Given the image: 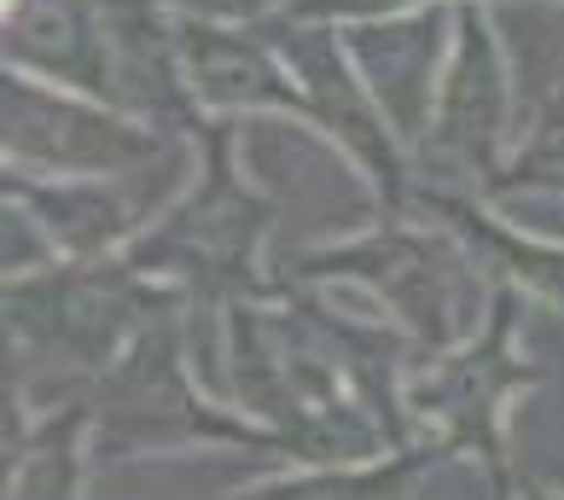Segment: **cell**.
Segmentation results:
<instances>
[{
  "mask_svg": "<svg viewBox=\"0 0 564 500\" xmlns=\"http://www.w3.org/2000/svg\"><path fill=\"white\" fill-rule=\"evenodd\" d=\"M99 431H106V443L99 448H170V443H245V448H285L274 431H257L245 420H221L216 407H204L193 390L181 384L175 372V349L163 331L152 338H140L129 349V361H122L106 390H99Z\"/></svg>",
  "mask_w": 564,
  "mask_h": 500,
  "instance_id": "cell-2",
  "label": "cell"
},
{
  "mask_svg": "<svg viewBox=\"0 0 564 500\" xmlns=\"http://www.w3.org/2000/svg\"><path fill=\"white\" fill-rule=\"evenodd\" d=\"M443 460L436 443H402L384 460H355V466H315V471H291L274 483H257L234 500H413L420 477Z\"/></svg>",
  "mask_w": 564,
  "mask_h": 500,
  "instance_id": "cell-9",
  "label": "cell"
},
{
  "mask_svg": "<svg viewBox=\"0 0 564 500\" xmlns=\"http://www.w3.org/2000/svg\"><path fill=\"white\" fill-rule=\"evenodd\" d=\"M495 186H564V94H553V106L530 129L524 152L500 170Z\"/></svg>",
  "mask_w": 564,
  "mask_h": 500,
  "instance_id": "cell-12",
  "label": "cell"
},
{
  "mask_svg": "<svg viewBox=\"0 0 564 500\" xmlns=\"http://www.w3.org/2000/svg\"><path fill=\"white\" fill-rule=\"evenodd\" d=\"M12 65H30L35 76H53L65 88L106 94V47L82 12V0H12V30H7Z\"/></svg>",
  "mask_w": 564,
  "mask_h": 500,
  "instance_id": "cell-8",
  "label": "cell"
},
{
  "mask_svg": "<svg viewBox=\"0 0 564 500\" xmlns=\"http://www.w3.org/2000/svg\"><path fill=\"white\" fill-rule=\"evenodd\" d=\"M7 152L18 163L82 181V175H111L152 157L158 140L134 129L129 117L88 106L82 94H58L47 81L12 76L7 81Z\"/></svg>",
  "mask_w": 564,
  "mask_h": 500,
  "instance_id": "cell-3",
  "label": "cell"
},
{
  "mask_svg": "<svg viewBox=\"0 0 564 500\" xmlns=\"http://www.w3.org/2000/svg\"><path fill=\"white\" fill-rule=\"evenodd\" d=\"M443 30H448V7H425L413 18L361 24L349 41V58L361 70L367 94L379 99L390 129H402L408 140H425L420 129L436 117V94L443 88H431V65H436V35Z\"/></svg>",
  "mask_w": 564,
  "mask_h": 500,
  "instance_id": "cell-6",
  "label": "cell"
},
{
  "mask_svg": "<svg viewBox=\"0 0 564 500\" xmlns=\"http://www.w3.org/2000/svg\"><path fill=\"white\" fill-rule=\"evenodd\" d=\"M454 58L443 70L431 117V152H443L454 170H471L500 181V134H507V70L489 35V18L477 7H459L454 18Z\"/></svg>",
  "mask_w": 564,
  "mask_h": 500,
  "instance_id": "cell-4",
  "label": "cell"
},
{
  "mask_svg": "<svg viewBox=\"0 0 564 500\" xmlns=\"http://www.w3.org/2000/svg\"><path fill=\"white\" fill-rule=\"evenodd\" d=\"M285 65L297 70L303 81V94H308V117H321L326 122V134H338L355 163L379 181V193L395 198L402 193V163H395V134H390V122L379 111V99L367 94V81L361 70H355V58H349V41H338L326 24H291L285 30Z\"/></svg>",
  "mask_w": 564,
  "mask_h": 500,
  "instance_id": "cell-5",
  "label": "cell"
},
{
  "mask_svg": "<svg viewBox=\"0 0 564 500\" xmlns=\"http://www.w3.org/2000/svg\"><path fill=\"white\" fill-rule=\"evenodd\" d=\"M30 210L41 216V227L70 250V257H94L106 250L111 239L129 233V210L117 204V193L94 181H58V186H41L30 193Z\"/></svg>",
  "mask_w": 564,
  "mask_h": 500,
  "instance_id": "cell-11",
  "label": "cell"
},
{
  "mask_svg": "<svg viewBox=\"0 0 564 500\" xmlns=\"http://www.w3.org/2000/svg\"><path fill=\"white\" fill-rule=\"evenodd\" d=\"M88 425H94V407L70 402L53 420H41L30 443L12 431L7 500H82V436H88Z\"/></svg>",
  "mask_w": 564,
  "mask_h": 500,
  "instance_id": "cell-10",
  "label": "cell"
},
{
  "mask_svg": "<svg viewBox=\"0 0 564 500\" xmlns=\"http://www.w3.org/2000/svg\"><path fill=\"white\" fill-rule=\"evenodd\" d=\"M518 500H564V494H553V489H518Z\"/></svg>",
  "mask_w": 564,
  "mask_h": 500,
  "instance_id": "cell-14",
  "label": "cell"
},
{
  "mask_svg": "<svg viewBox=\"0 0 564 500\" xmlns=\"http://www.w3.org/2000/svg\"><path fill=\"white\" fill-rule=\"evenodd\" d=\"M512 338H518V303H512V291H500L489 303V326L459 356L431 367L408 390L413 420H425L436 431L431 443L443 454H477L500 494H512V466H507V443H500V407L541 379L535 367L512 356Z\"/></svg>",
  "mask_w": 564,
  "mask_h": 500,
  "instance_id": "cell-1",
  "label": "cell"
},
{
  "mask_svg": "<svg viewBox=\"0 0 564 500\" xmlns=\"http://www.w3.org/2000/svg\"><path fill=\"white\" fill-rule=\"evenodd\" d=\"M181 58L186 81L198 88V99H210L221 111H308V94L291 65H280L262 41L216 30V24H186L181 30Z\"/></svg>",
  "mask_w": 564,
  "mask_h": 500,
  "instance_id": "cell-7",
  "label": "cell"
},
{
  "mask_svg": "<svg viewBox=\"0 0 564 500\" xmlns=\"http://www.w3.org/2000/svg\"><path fill=\"white\" fill-rule=\"evenodd\" d=\"M459 7H477V0H459Z\"/></svg>",
  "mask_w": 564,
  "mask_h": 500,
  "instance_id": "cell-15",
  "label": "cell"
},
{
  "mask_svg": "<svg viewBox=\"0 0 564 500\" xmlns=\"http://www.w3.org/2000/svg\"><path fill=\"white\" fill-rule=\"evenodd\" d=\"M425 0H297L291 7V24H338V18H361V24H379V18H402ZM436 7V0H431Z\"/></svg>",
  "mask_w": 564,
  "mask_h": 500,
  "instance_id": "cell-13",
  "label": "cell"
}]
</instances>
